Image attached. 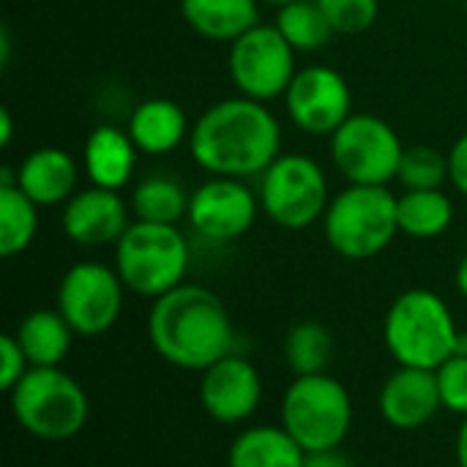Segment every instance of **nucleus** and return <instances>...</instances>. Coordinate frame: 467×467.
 <instances>
[{
    "label": "nucleus",
    "mask_w": 467,
    "mask_h": 467,
    "mask_svg": "<svg viewBox=\"0 0 467 467\" xmlns=\"http://www.w3.org/2000/svg\"><path fill=\"white\" fill-rule=\"evenodd\" d=\"M192 161L219 178H260L282 153V123L268 104L230 96L200 112L189 134Z\"/></svg>",
    "instance_id": "1"
},
{
    "label": "nucleus",
    "mask_w": 467,
    "mask_h": 467,
    "mask_svg": "<svg viewBox=\"0 0 467 467\" xmlns=\"http://www.w3.org/2000/svg\"><path fill=\"white\" fill-rule=\"evenodd\" d=\"M148 339L159 358L183 372H205L235 353V328L224 301L213 290L186 282L153 301Z\"/></svg>",
    "instance_id": "2"
},
{
    "label": "nucleus",
    "mask_w": 467,
    "mask_h": 467,
    "mask_svg": "<svg viewBox=\"0 0 467 467\" xmlns=\"http://www.w3.org/2000/svg\"><path fill=\"white\" fill-rule=\"evenodd\" d=\"M460 334L449 304L427 287L397 296L383 320L386 350L400 367L435 372L457 353Z\"/></svg>",
    "instance_id": "3"
},
{
    "label": "nucleus",
    "mask_w": 467,
    "mask_h": 467,
    "mask_svg": "<svg viewBox=\"0 0 467 467\" xmlns=\"http://www.w3.org/2000/svg\"><path fill=\"white\" fill-rule=\"evenodd\" d=\"M8 405L14 421L47 443L77 438L90 419L88 391L60 367H30L8 391Z\"/></svg>",
    "instance_id": "4"
},
{
    "label": "nucleus",
    "mask_w": 467,
    "mask_h": 467,
    "mask_svg": "<svg viewBox=\"0 0 467 467\" xmlns=\"http://www.w3.org/2000/svg\"><path fill=\"white\" fill-rule=\"evenodd\" d=\"M328 246L353 263L383 254L400 235L397 194L389 186H353L337 192L323 216Z\"/></svg>",
    "instance_id": "5"
},
{
    "label": "nucleus",
    "mask_w": 467,
    "mask_h": 467,
    "mask_svg": "<svg viewBox=\"0 0 467 467\" xmlns=\"http://www.w3.org/2000/svg\"><path fill=\"white\" fill-rule=\"evenodd\" d=\"M192 246L178 224L131 222L115 244V271L140 298H161L186 282Z\"/></svg>",
    "instance_id": "6"
},
{
    "label": "nucleus",
    "mask_w": 467,
    "mask_h": 467,
    "mask_svg": "<svg viewBox=\"0 0 467 467\" xmlns=\"http://www.w3.org/2000/svg\"><path fill=\"white\" fill-rule=\"evenodd\" d=\"M282 427L304 451L339 449L353 430L350 391L328 372L293 378L282 397Z\"/></svg>",
    "instance_id": "7"
},
{
    "label": "nucleus",
    "mask_w": 467,
    "mask_h": 467,
    "mask_svg": "<svg viewBox=\"0 0 467 467\" xmlns=\"http://www.w3.org/2000/svg\"><path fill=\"white\" fill-rule=\"evenodd\" d=\"M263 213L282 230H306L323 222L331 202L328 175L306 153H279L260 175L257 186Z\"/></svg>",
    "instance_id": "8"
},
{
    "label": "nucleus",
    "mask_w": 467,
    "mask_h": 467,
    "mask_svg": "<svg viewBox=\"0 0 467 467\" xmlns=\"http://www.w3.org/2000/svg\"><path fill=\"white\" fill-rule=\"evenodd\" d=\"M328 148L334 170L353 186H389L405 153L397 129L369 112H353L328 137Z\"/></svg>",
    "instance_id": "9"
},
{
    "label": "nucleus",
    "mask_w": 467,
    "mask_h": 467,
    "mask_svg": "<svg viewBox=\"0 0 467 467\" xmlns=\"http://www.w3.org/2000/svg\"><path fill=\"white\" fill-rule=\"evenodd\" d=\"M296 49L271 22H260L238 36L227 49V74L238 96L254 101L285 99L293 77L298 74Z\"/></svg>",
    "instance_id": "10"
},
{
    "label": "nucleus",
    "mask_w": 467,
    "mask_h": 467,
    "mask_svg": "<svg viewBox=\"0 0 467 467\" xmlns=\"http://www.w3.org/2000/svg\"><path fill=\"white\" fill-rule=\"evenodd\" d=\"M123 296L126 285L118 276L115 265L82 260L63 274L55 309L66 317L77 337L93 339L115 328L123 312Z\"/></svg>",
    "instance_id": "11"
},
{
    "label": "nucleus",
    "mask_w": 467,
    "mask_h": 467,
    "mask_svg": "<svg viewBox=\"0 0 467 467\" xmlns=\"http://www.w3.org/2000/svg\"><path fill=\"white\" fill-rule=\"evenodd\" d=\"M260 211V197L246 181L211 175L189 194L186 222L202 241L233 244L254 227Z\"/></svg>",
    "instance_id": "12"
},
{
    "label": "nucleus",
    "mask_w": 467,
    "mask_h": 467,
    "mask_svg": "<svg viewBox=\"0 0 467 467\" xmlns=\"http://www.w3.org/2000/svg\"><path fill=\"white\" fill-rule=\"evenodd\" d=\"M285 112L290 123L309 137H331L353 115V90L342 71L331 66L298 68L287 93Z\"/></svg>",
    "instance_id": "13"
},
{
    "label": "nucleus",
    "mask_w": 467,
    "mask_h": 467,
    "mask_svg": "<svg viewBox=\"0 0 467 467\" xmlns=\"http://www.w3.org/2000/svg\"><path fill=\"white\" fill-rule=\"evenodd\" d=\"M260 402L263 378L246 356L230 353L200 372V405L219 424L249 421Z\"/></svg>",
    "instance_id": "14"
},
{
    "label": "nucleus",
    "mask_w": 467,
    "mask_h": 467,
    "mask_svg": "<svg viewBox=\"0 0 467 467\" xmlns=\"http://www.w3.org/2000/svg\"><path fill=\"white\" fill-rule=\"evenodd\" d=\"M131 205L120 192L88 186L63 205L60 227L66 238L82 249L115 246L131 227Z\"/></svg>",
    "instance_id": "15"
},
{
    "label": "nucleus",
    "mask_w": 467,
    "mask_h": 467,
    "mask_svg": "<svg viewBox=\"0 0 467 467\" xmlns=\"http://www.w3.org/2000/svg\"><path fill=\"white\" fill-rule=\"evenodd\" d=\"M378 408L383 421L400 432L427 427L443 410L438 375L432 369L397 367L380 386Z\"/></svg>",
    "instance_id": "16"
},
{
    "label": "nucleus",
    "mask_w": 467,
    "mask_h": 467,
    "mask_svg": "<svg viewBox=\"0 0 467 467\" xmlns=\"http://www.w3.org/2000/svg\"><path fill=\"white\" fill-rule=\"evenodd\" d=\"M77 183H79V164L68 150L57 145H44L30 150L16 167V186L38 208L66 205L77 194Z\"/></svg>",
    "instance_id": "17"
},
{
    "label": "nucleus",
    "mask_w": 467,
    "mask_h": 467,
    "mask_svg": "<svg viewBox=\"0 0 467 467\" xmlns=\"http://www.w3.org/2000/svg\"><path fill=\"white\" fill-rule=\"evenodd\" d=\"M140 150L131 142L126 129L118 126H96L82 145V170L90 186L123 192L137 170Z\"/></svg>",
    "instance_id": "18"
},
{
    "label": "nucleus",
    "mask_w": 467,
    "mask_h": 467,
    "mask_svg": "<svg viewBox=\"0 0 467 467\" xmlns=\"http://www.w3.org/2000/svg\"><path fill=\"white\" fill-rule=\"evenodd\" d=\"M126 131L142 156H167L189 142L192 123L178 101L156 96L131 109Z\"/></svg>",
    "instance_id": "19"
},
{
    "label": "nucleus",
    "mask_w": 467,
    "mask_h": 467,
    "mask_svg": "<svg viewBox=\"0 0 467 467\" xmlns=\"http://www.w3.org/2000/svg\"><path fill=\"white\" fill-rule=\"evenodd\" d=\"M181 16L200 38L233 44L260 25V0H181Z\"/></svg>",
    "instance_id": "20"
},
{
    "label": "nucleus",
    "mask_w": 467,
    "mask_h": 467,
    "mask_svg": "<svg viewBox=\"0 0 467 467\" xmlns=\"http://www.w3.org/2000/svg\"><path fill=\"white\" fill-rule=\"evenodd\" d=\"M304 449L282 424H260L235 435L227 467H301Z\"/></svg>",
    "instance_id": "21"
},
{
    "label": "nucleus",
    "mask_w": 467,
    "mask_h": 467,
    "mask_svg": "<svg viewBox=\"0 0 467 467\" xmlns=\"http://www.w3.org/2000/svg\"><path fill=\"white\" fill-rule=\"evenodd\" d=\"M14 337L30 367H60L77 334L57 309H33L19 320Z\"/></svg>",
    "instance_id": "22"
},
{
    "label": "nucleus",
    "mask_w": 467,
    "mask_h": 467,
    "mask_svg": "<svg viewBox=\"0 0 467 467\" xmlns=\"http://www.w3.org/2000/svg\"><path fill=\"white\" fill-rule=\"evenodd\" d=\"M400 235L430 241L454 224V200L443 189H419L397 194Z\"/></svg>",
    "instance_id": "23"
},
{
    "label": "nucleus",
    "mask_w": 467,
    "mask_h": 467,
    "mask_svg": "<svg viewBox=\"0 0 467 467\" xmlns=\"http://www.w3.org/2000/svg\"><path fill=\"white\" fill-rule=\"evenodd\" d=\"M189 194L175 178L167 175H150L142 178L129 197L134 222H150V224H178L189 213Z\"/></svg>",
    "instance_id": "24"
},
{
    "label": "nucleus",
    "mask_w": 467,
    "mask_h": 467,
    "mask_svg": "<svg viewBox=\"0 0 467 467\" xmlns=\"http://www.w3.org/2000/svg\"><path fill=\"white\" fill-rule=\"evenodd\" d=\"M274 25L279 27V33L287 38V44L298 55L320 52L337 36L317 0H296V3H287L282 8H276Z\"/></svg>",
    "instance_id": "25"
},
{
    "label": "nucleus",
    "mask_w": 467,
    "mask_h": 467,
    "mask_svg": "<svg viewBox=\"0 0 467 467\" xmlns=\"http://www.w3.org/2000/svg\"><path fill=\"white\" fill-rule=\"evenodd\" d=\"M36 235L38 205L16 183H0V254L11 260L27 252Z\"/></svg>",
    "instance_id": "26"
},
{
    "label": "nucleus",
    "mask_w": 467,
    "mask_h": 467,
    "mask_svg": "<svg viewBox=\"0 0 467 467\" xmlns=\"http://www.w3.org/2000/svg\"><path fill=\"white\" fill-rule=\"evenodd\" d=\"M334 358V337L317 320L296 323L285 337V361L296 378L326 375Z\"/></svg>",
    "instance_id": "27"
},
{
    "label": "nucleus",
    "mask_w": 467,
    "mask_h": 467,
    "mask_svg": "<svg viewBox=\"0 0 467 467\" xmlns=\"http://www.w3.org/2000/svg\"><path fill=\"white\" fill-rule=\"evenodd\" d=\"M397 183L405 192L419 189H443L449 183V153L432 148V145H410L402 153Z\"/></svg>",
    "instance_id": "28"
},
{
    "label": "nucleus",
    "mask_w": 467,
    "mask_h": 467,
    "mask_svg": "<svg viewBox=\"0 0 467 467\" xmlns=\"http://www.w3.org/2000/svg\"><path fill=\"white\" fill-rule=\"evenodd\" d=\"M337 36L369 30L380 16V0H317Z\"/></svg>",
    "instance_id": "29"
},
{
    "label": "nucleus",
    "mask_w": 467,
    "mask_h": 467,
    "mask_svg": "<svg viewBox=\"0 0 467 467\" xmlns=\"http://www.w3.org/2000/svg\"><path fill=\"white\" fill-rule=\"evenodd\" d=\"M443 410L467 419V356H451L435 369Z\"/></svg>",
    "instance_id": "30"
},
{
    "label": "nucleus",
    "mask_w": 467,
    "mask_h": 467,
    "mask_svg": "<svg viewBox=\"0 0 467 467\" xmlns=\"http://www.w3.org/2000/svg\"><path fill=\"white\" fill-rule=\"evenodd\" d=\"M30 372V361L25 358L14 334L0 337V389L8 394L25 375Z\"/></svg>",
    "instance_id": "31"
},
{
    "label": "nucleus",
    "mask_w": 467,
    "mask_h": 467,
    "mask_svg": "<svg viewBox=\"0 0 467 467\" xmlns=\"http://www.w3.org/2000/svg\"><path fill=\"white\" fill-rule=\"evenodd\" d=\"M446 153H449V183L462 197H467V131L457 137V142Z\"/></svg>",
    "instance_id": "32"
},
{
    "label": "nucleus",
    "mask_w": 467,
    "mask_h": 467,
    "mask_svg": "<svg viewBox=\"0 0 467 467\" xmlns=\"http://www.w3.org/2000/svg\"><path fill=\"white\" fill-rule=\"evenodd\" d=\"M301 467H353V462L339 449H328V451H306Z\"/></svg>",
    "instance_id": "33"
},
{
    "label": "nucleus",
    "mask_w": 467,
    "mask_h": 467,
    "mask_svg": "<svg viewBox=\"0 0 467 467\" xmlns=\"http://www.w3.org/2000/svg\"><path fill=\"white\" fill-rule=\"evenodd\" d=\"M14 137V118L8 107H0V148H8Z\"/></svg>",
    "instance_id": "34"
},
{
    "label": "nucleus",
    "mask_w": 467,
    "mask_h": 467,
    "mask_svg": "<svg viewBox=\"0 0 467 467\" xmlns=\"http://www.w3.org/2000/svg\"><path fill=\"white\" fill-rule=\"evenodd\" d=\"M457 465L467 467V419L457 432Z\"/></svg>",
    "instance_id": "35"
},
{
    "label": "nucleus",
    "mask_w": 467,
    "mask_h": 467,
    "mask_svg": "<svg viewBox=\"0 0 467 467\" xmlns=\"http://www.w3.org/2000/svg\"><path fill=\"white\" fill-rule=\"evenodd\" d=\"M454 282H457V290H460V293L467 298V254L460 260V265H457Z\"/></svg>",
    "instance_id": "36"
},
{
    "label": "nucleus",
    "mask_w": 467,
    "mask_h": 467,
    "mask_svg": "<svg viewBox=\"0 0 467 467\" xmlns=\"http://www.w3.org/2000/svg\"><path fill=\"white\" fill-rule=\"evenodd\" d=\"M260 3H265V5H274V8H282V5H287V3H296V0H260Z\"/></svg>",
    "instance_id": "37"
}]
</instances>
